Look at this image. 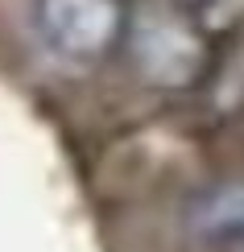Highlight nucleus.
Returning a JSON list of instances; mask_svg holds the SVG:
<instances>
[{"instance_id":"f257e3e1","label":"nucleus","mask_w":244,"mask_h":252,"mask_svg":"<svg viewBox=\"0 0 244 252\" xmlns=\"http://www.w3.org/2000/svg\"><path fill=\"white\" fill-rule=\"evenodd\" d=\"M37 25L58 54L91 62L120 41L124 8L120 0H37Z\"/></svg>"},{"instance_id":"f03ea898","label":"nucleus","mask_w":244,"mask_h":252,"mask_svg":"<svg viewBox=\"0 0 244 252\" xmlns=\"http://www.w3.org/2000/svg\"><path fill=\"white\" fill-rule=\"evenodd\" d=\"M133 50L141 70L166 87H182L203 70V41H199L195 25L178 13H166V8L137 21Z\"/></svg>"},{"instance_id":"7ed1b4c3","label":"nucleus","mask_w":244,"mask_h":252,"mask_svg":"<svg viewBox=\"0 0 244 252\" xmlns=\"http://www.w3.org/2000/svg\"><path fill=\"white\" fill-rule=\"evenodd\" d=\"M195 232L207 240H244V186H219L195 207Z\"/></svg>"},{"instance_id":"20e7f679","label":"nucleus","mask_w":244,"mask_h":252,"mask_svg":"<svg viewBox=\"0 0 244 252\" xmlns=\"http://www.w3.org/2000/svg\"><path fill=\"white\" fill-rule=\"evenodd\" d=\"M195 13L207 25H224L232 17H244V0H195Z\"/></svg>"}]
</instances>
